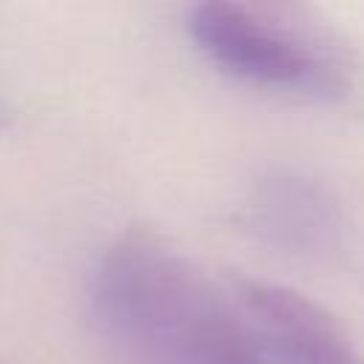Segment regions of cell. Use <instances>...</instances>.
<instances>
[{
  "mask_svg": "<svg viewBox=\"0 0 364 364\" xmlns=\"http://www.w3.org/2000/svg\"><path fill=\"white\" fill-rule=\"evenodd\" d=\"M88 304L122 364H267L230 293L148 228L100 253Z\"/></svg>",
  "mask_w": 364,
  "mask_h": 364,
  "instance_id": "obj_1",
  "label": "cell"
},
{
  "mask_svg": "<svg viewBox=\"0 0 364 364\" xmlns=\"http://www.w3.org/2000/svg\"><path fill=\"white\" fill-rule=\"evenodd\" d=\"M185 26L196 48L236 80L310 97H338L347 88L336 43L276 9L210 0L196 3Z\"/></svg>",
  "mask_w": 364,
  "mask_h": 364,
  "instance_id": "obj_2",
  "label": "cell"
},
{
  "mask_svg": "<svg viewBox=\"0 0 364 364\" xmlns=\"http://www.w3.org/2000/svg\"><path fill=\"white\" fill-rule=\"evenodd\" d=\"M6 119H9V117H6V108H3V105H0V128H3V125H6Z\"/></svg>",
  "mask_w": 364,
  "mask_h": 364,
  "instance_id": "obj_5",
  "label": "cell"
},
{
  "mask_svg": "<svg viewBox=\"0 0 364 364\" xmlns=\"http://www.w3.org/2000/svg\"><path fill=\"white\" fill-rule=\"evenodd\" d=\"M245 225L264 245L316 262L336 256L347 233L338 196L299 168H273L256 182L245 205Z\"/></svg>",
  "mask_w": 364,
  "mask_h": 364,
  "instance_id": "obj_4",
  "label": "cell"
},
{
  "mask_svg": "<svg viewBox=\"0 0 364 364\" xmlns=\"http://www.w3.org/2000/svg\"><path fill=\"white\" fill-rule=\"evenodd\" d=\"M228 293L267 364H364L344 324L310 296L253 276H233Z\"/></svg>",
  "mask_w": 364,
  "mask_h": 364,
  "instance_id": "obj_3",
  "label": "cell"
}]
</instances>
